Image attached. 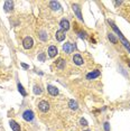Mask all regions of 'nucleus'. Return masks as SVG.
<instances>
[{
    "label": "nucleus",
    "instance_id": "5",
    "mask_svg": "<svg viewBox=\"0 0 130 131\" xmlns=\"http://www.w3.org/2000/svg\"><path fill=\"white\" fill-rule=\"evenodd\" d=\"M38 108L42 112H47L49 110V104L47 103V101H40L38 104Z\"/></svg>",
    "mask_w": 130,
    "mask_h": 131
},
{
    "label": "nucleus",
    "instance_id": "19",
    "mask_svg": "<svg viewBox=\"0 0 130 131\" xmlns=\"http://www.w3.org/2000/svg\"><path fill=\"white\" fill-rule=\"evenodd\" d=\"M39 38L43 40V42H45V40H47V34L45 32H40L39 33Z\"/></svg>",
    "mask_w": 130,
    "mask_h": 131
},
{
    "label": "nucleus",
    "instance_id": "7",
    "mask_svg": "<svg viewBox=\"0 0 130 131\" xmlns=\"http://www.w3.org/2000/svg\"><path fill=\"white\" fill-rule=\"evenodd\" d=\"M65 36H66L65 30L61 29V30H57L56 32V39L58 40V42H63V40L65 39Z\"/></svg>",
    "mask_w": 130,
    "mask_h": 131
},
{
    "label": "nucleus",
    "instance_id": "6",
    "mask_svg": "<svg viewBox=\"0 0 130 131\" xmlns=\"http://www.w3.org/2000/svg\"><path fill=\"white\" fill-rule=\"evenodd\" d=\"M72 9H73L74 14L76 15V17L80 19V20H83V17H82V14H81V8H80V6H78V5H73V6H72Z\"/></svg>",
    "mask_w": 130,
    "mask_h": 131
},
{
    "label": "nucleus",
    "instance_id": "17",
    "mask_svg": "<svg viewBox=\"0 0 130 131\" xmlns=\"http://www.w3.org/2000/svg\"><path fill=\"white\" fill-rule=\"evenodd\" d=\"M56 67L57 68H59V70H63V68L65 67V61L63 58H59L58 61H57V63H56Z\"/></svg>",
    "mask_w": 130,
    "mask_h": 131
},
{
    "label": "nucleus",
    "instance_id": "26",
    "mask_svg": "<svg viewBox=\"0 0 130 131\" xmlns=\"http://www.w3.org/2000/svg\"><path fill=\"white\" fill-rule=\"evenodd\" d=\"M20 65H21V67H23V68H25V70H28V68H29V66H28L27 64H25V63H21Z\"/></svg>",
    "mask_w": 130,
    "mask_h": 131
},
{
    "label": "nucleus",
    "instance_id": "10",
    "mask_svg": "<svg viewBox=\"0 0 130 131\" xmlns=\"http://www.w3.org/2000/svg\"><path fill=\"white\" fill-rule=\"evenodd\" d=\"M47 91L49 92L50 95H54V96L58 94V90H57V87L53 86V85H48V86H47Z\"/></svg>",
    "mask_w": 130,
    "mask_h": 131
},
{
    "label": "nucleus",
    "instance_id": "11",
    "mask_svg": "<svg viewBox=\"0 0 130 131\" xmlns=\"http://www.w3.org/2000/svg\"><path fill=\"white\" fill-rule=\"evenodd\" d=\"M4 8H5V11H7V13H8V11H11L14 8V2L13 1H6L5 2Z\"/></svg>",
    "mask_w": 130,
    "mask_h": 131
},
{
    "label": "nucleus",
    "instance_id": "20",
    "mask_svg": "<svg viewBox=\"0 0 130 131\" xmlns=\"http://www.w3.org/2000/svg\"><path fill=\"white\" fill-rule=\"evenodd\" d=\"M78 35L80 38H82V39H85L86 38V34L84 32H82V30H78Z\"/></svg>",
    "mask_w": 130,
    "mask_h": 131
},
{
    "label": "nucleus",
    "instance_id": "14",
    "mask_svg": "<svg viewBox=\"0 0 130 131\" xmlns=\"http://www.w3.org/2000/svg\"><path fill=\"white\" fill-rule=\"evenodd\" d=\"M9 124H10L11 129H13L14 131H20V125H19L18 123L16 122V121H14V120H10V122H9Z\"/></svg>",
    "mask_w": 130,
    "mask_h": 131
},
{
    "label": "nucleus",
    "instance_id": "22",
    "mask_svg": "<svg viewBox=\"0 0 130 131\" xmlns=\"http://www.w3.org/2000/svg\"><path fill=\"white\" fill-rule=\"evenodd\" d=\"M45 59H46V56H45L44 53H40L39 55H38V61L40 62H45Z\"/></svg>",
    "mask_w": 130,
    "mask_h": 131
},
{
    "label": "nucleus",
    "instance_id": "18",
    "mask_svg": "<svg viewBox=\"0 0 130 131\" xmlns=\"http://www.w3.org/2000/svg\"><path fill=\"white\" fill-rule=\"evenodd\" d=\"M18 91L20 92V93H21V95H23V96H26V95H27V93H26V91H25V90H24L23 85H21L20 83H18Z\"/></svg>",
    "mask_w": 130,
    "mask_h": 131
},
{
    "label": "nucleus",
    "instance_id": "2",
    "mask_svg": "<svg viewBox=\"0 0 130 131\" xmlns=\"http://www.w3.org/2000/svg\"><path fill=\"white\" fill-rule=\"evenodd\" d=\"M74 49H75V45H73L72 43H66V44L63 45V51H64L66 54L73 53Z\"/></svg>",
    "mask_w": 130,
    "mask_h": 131
},
{
    "label": "nucleus",
    "instance_id": "12",
    "mask_svg": "<svg viewBox=\"0 0 130 131\" xmlns=\"http://www.w3.org/2000/svg\"><path fill=\"white\" fill-rule=\"evenodd\" d=\"M59 25H61V27L63 28L65 30H69L70 29V23L67 19H62L61 23H59Z\"/></svg>",
    "mask_w": 130,
    "mask_h": 131
},
{
    "label": "nucleus",
    "instance_id": "24",
    "mask_svg": "<svg viewBox=\"0 0 130 131\" xmlns=\"http://www.w3.org/2000/svg\"><path fill=\"white\" fill-rule=\"evenodd\" d=\"M80 124H81V125H84V127H86V125H88V121H86L85 119L82 118L81 120H80Z\"/></svg>",
    "mask_w": 130,
    "mask_h": 131
},
{
    "label": "nucleus",
    "instance_id": "16",
    "mask_svg": "<svg viewBox=\"0 0 130 131\" xmlns=\"http://www.w3.org/2000/svg\"><path fill=\"white\" fill-rule=\"evenodd\" d=\"M69 106L72 109V110H78V108H79L78 102L74 101V100H70V102H69Z\"/></svg>",
    "mask_w": 130,
    "mask_h": 131
},
{
    "label": "nucleus",
    "instance_id": "13",
    "mask_svg": "<svg viewBox=\"0 0 130 131\" xmlns=\"http://www.w3.org/2000/svg\"><path fill=\"white\" fill-rule=\"evenodd\" d=\"M73 62L76 65H82V64H83V58L81 57V55L76 54V55H74V57H73Z\"/></svg>",
    "mask_w": 130,
    "mask_h": 131
},
{
    "label": "nucleus",
    "instance_id": "21",
    "mask_svg": "<svg viewBox=\"0 0 130 131\" xmlns=\"http://www.w3.org/2000/svg\"><path fill=\"white\" fill-rule=\"evenodd\" d=\"M108 38H109V39L111 40V42L113 43V44H117V38H115L112 34H109V35H108Z\"/></svg>",
    "mask_w": 130,
    "mask_h": 131
},
{
    "label": "nucleus",
    "instance_id": "25",
    "mask_svg": "<svg viewBox=\"0 0 130 131\" xmlns=\"http://www.w3.org/2000/svg\"><path fill=\"white\" fill-rule=\"evenodd\" d=\"M103 127H104V130L105 131H110V124H109V122H105L104 124H103Z\"/></svg>",
    "mask_w": 130,
    "mask_h": 131
},
{
    "label": "nucleus",
    "instance_id": "8",
    "mask_svg": "<svg viewBox=\"0 0 130 131\" xmlns=\"http://www.w3.org/2000/svg\"><path fill=\"white\" fill-rule=\"evenodd\" d=\"M100 71H98V70H95V71H93V72H91V73H89L88 75H86V78L88 80H93V78H95V77H99L100 76Z\"/></svg>",
    "mask_w": 130,
    "mask_h": 131
},
{
    "label": "nucleus",
    "instance_id": "4",
    "mask_svg": "<svg viewBox=\"0 0 130 131\" xmlns=\"http://www.w3.org/2000/svg\"><path fill=\"white\" fill-rule=\"evenodd\" d=\"M23 118H24V120H26V121H33V119H34V112L33 111H30V110H26L25 112L23 113Z\"/></svg>",
    "mask_w": 130,
    "mask_h": 131
},
{
    "label": "nucleus",
    "instance_id": "3",
    "mask_svg": "<svg viewBox=\"0 0 130 131\" xmlns=\"http://www.w3.org/2000/svg\"><path fill=\"white\" fill-rule=\"evenodd\" d=\"M33 44H34V42H33V38L32 37H26L25 39L23 40V46H24V48H25V49L32 48Z\"/></svg>",
    "mask_w": 130,
    "mask_h": 131
},
{
    "label": "nucleus",
    "instance_id": "27",
    "mask_svg": "<svg viewBox=\"0 0 130 131\" xmlns=\"http://www.w3.org/2000/svg\"><path fill=\"white\" fill-rule=\"evenodd\" d=\"M121 4H122V1H115V2H114L115 6H118V5H121Z\"/></svg>",
    "mask_w": 130,
    "mask_h": 131
},
{
    "label": "nucleus",
    "instance_id": "1",
    "mask_svg": "<svg viewBox=\"0 0 130 131\" xmlns=\"http://www.w3.org/2000/svg\"><path fill=\"white\" fill-rule=\"evenodd\" d=\"M109 23L111 24V26H112V29H113L114 32L117 33V34H118V36H119V38H120V39L122 40V43H123L124 47H126V48H128V49H129V52H130V44H129V42H128V40H127V39H126V38H124L123 36H122L121 32H120V30L118 29V28H117V26H115L114 24L112 23V21H110V20H109Z\"/></svg>",
    "mask_w": 130,
    "mask_h": 131
},
{
    "label": "nucleus",
    "instance_id": "23",
    "mask_svg": "<svg viewBox=\"0 0 130 131\" xmlns=\"http://www.w3.org/2000/svg\"><path fill=\"white\" fill-rule=\"evenodd\" d=\"M34 93L35 94H40L42 93V89L39 86H34Z\"/></svg>",
    "mask_w": 130,
    "mask_h": 131
},
{
    "label": "nucleus",
    "instance_id": "15",
    "mask_svg": "<svg viewBox=\"0 0 130 131\" xmlns=\"http://www.w3.org/2000/svg\"><path fill=\"white\" fill-rule=\"evenodd\" d=\"M49 6L53 10H59V9H61V5H59L58 1H50Z\"/></svg>",
    "mask_w": 130,
    "mask_h": 131
},
{
    "label": "nucleus",
    "instance_id": "9",
    "mask_svg": "<svg viewBox=\"0 0 130 131\" xmlns=\"http://www.w3.org/2000/svg\"><path fill=\"white\" fill-rule=\"evenodd\" d=\"M57 53H58V51H57L56 46H49V48H48V56L49 57H55L57 55Z\"/></svg>",
    "mask_w": 130,
    "mask_h": 131
},
{
    "label": "nucleus",
    "instance_id": "28",
    "mask_svg": "<svg viewBox=\"0 0 130 131\" xmlns=\"http://www.w3.org/2000/svg\"><path fill=\"white\" fill-rule=\"evenodd\" d=\"M129 67H130V64H129Z\"/></svg>",
    "mask_w": 130,
    "mask_h": 131
}]
</instances>
